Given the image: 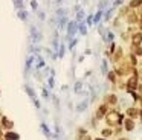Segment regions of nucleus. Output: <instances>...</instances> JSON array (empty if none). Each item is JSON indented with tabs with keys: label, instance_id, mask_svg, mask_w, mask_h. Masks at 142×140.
<instances>
[{
	"label": "nucleus",
	"instance_id": "5",
	"mask_svg": "<svg viewBox=\"0 0 142 140\" xmlns=\"http://www.w3.org/2000/svg\"><path fill=\"white\" fill-rule=\"evenodd\" d=\"M75 90H76V93H80V90H81V84H80V82L76 84V87H75Z\"/></svg>",
	"mask_w": 142,
	"mask_h": 140
},
{
	"label": "nucleus",
	"instance_id": "2",
	"mask_svg": "<svg viewBox=\"0 0 142 140\" xmlns=\"http://www.w3.org/2000/svg\"><path fill=\"white\" fill-rule=\"evenodd\" d=\"M141 41H142V35L141 34H136V35L133 37V43H135V44H139Z\"/></svg>",
	"mask_w": 142,
	"mask_h": 140
},
{
	"label": "nucleus",
	"instance_id": "1",
	"mask_svg": "<svg viewBox=\"0 0 142 140\" xmlns=\"http://www.w3.org/2000/svg\"><path fill=\"white\" fill-rule=\"evenodd\" d=\"M116 117H118V113L109 114V123H115V122H116Z\"/></svg>",
	"mask_w": 142,
	"mask_h": 140
},
{
	"label": "nucleus",
	"instance_id": "3",
	"mask_svg": "<svg viewBox=\"0 0 142 140\" xmlns=\"http://www.w3.org/2000/svg\"><path fill=\"white\" fill-rule=\"evenodd\" d=\"M86 107H87V101H84L83 104H80V105H78V111H84V110H86Z\"/></svg>",
	"mask_w": 142,
	"mask_h": 140
},
{
	"label": "nucleus",
	"instance_id": "4",
	"mask_svg": "<svg viewBox=\"0 0 142 140\" xmlns=\"http://www.w3.org/2000/svg\"><path fill=\"white\" fill-rule=\"evenodd\" d=\"M141 2L142 0H133V2H132V6H138V5H141Z\"/></svg>",
	"mask_w": 142,
	"mask_h": 140
},
{
	"label": "nucleus",
	"instance_id": "6",
	"mask_svg": "<svg viewBox=\"0 0 142 140\" xmlns=\"http://www.w3.org/2000/svg\"><path fill=\"white\" fill-rule=\"evenodd\" d=\"M102 134H104V136H110V134H112V133H110V131H109V130H104V131H102Z\"/></svg>",
	"mask_w": 142,
	"mask_h": 140
}]
</instances>
